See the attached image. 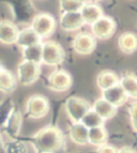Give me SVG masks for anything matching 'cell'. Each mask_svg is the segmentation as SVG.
Instances as JSON below:
<instances>
[{
	"mask_svg": "<svg viewBox=\"0 0 137 153\" xmlns=\"http://www.w3.org/2000/svg\"><path fill=\"white\" fill-rule=\"evenodd\" d=\"M49 111V102L47 97L41 94L31 95L25 106V114L30 119H41Z\"/></svg>",
	"mask_w": 137,
	"mask_h": 153,
	"instance_id": "obj_4",
	"label": "cell"
},
{
	"mask_svg": "<svg viewBox=\"0 0 137 153\" xmlns=\"http://www.w3.org/2000/svg\"><path fill=\"white\" fill-rule=\"evenodd\" d=\"M117 24L110 16H102L91 25V34L98 40H108L116 32Z\"/></svg>",
	"mask_w": 137,
	"mask_h": 153,
	"instance_id": "obj_7",
	"label": "cell"
},
{
	"mask_svg": "<svg viewBox=\"0 0 137 153\" xmlns=\"http://www.w3.org/2000/svg\"><path fill=\"white\" fill-rule=\"evenodd\" d=\"M119 85L124 90L127 97L137 100V76L134 73H125L120 78Z\"/></svg>",
	"mask_w": 137,
	"mask_h": 153,
	"instance_id": "obj_21",
	"label": "cell"
},
{
	"mask_svg": "<svg viewBox=\"0 0 137 153\" xmlns=\"http://www.w3.org/2000/svg\"><path fill=\"white\" fill-rule=\"evenodd\" d=\"M60 28L63 31L72 32L80 29L85 25L83 17L80 15V12H70L62 13L60 16Z\"/></svg>",
	"mask_w": 137,
	"mask_h": 153,
	"instance_id": "obj_11",
	"label": "cell"
},
{
	"mask_svg": "<svg viewBox=\"0 0 137 153\" xmlns=\"http://www.w3.org/2000/svg\"><path fill=\"white\" fill-rule=\"evenodd\" d=\"M22 125H23V115L18 109L14 108L11 111V114L8 116L7 120L4 121L3 125L1 128H3L7 136L12 139H15L19 135L20 130H22Z\"/></svg>",
	"mask_w": 137,
	"mask_h": 153,
	"instance_id": "obj_10",
	"label": "cell"
},
{
	"mask_svg": "<svg viewBox=\"0 0 137 153\" xmlns=\"http://www.w3.org/2000/svg\"><path fill=\"white\" fill-rule=\"evenodd\" d=\"M0 153H5V143L3 141L1 133H0Z\"/></svg>",
	"mask_w": 137,
	"mask_h": 153,
	"instance_id": "obj_31",
	"label": "cell"
},
{
	"mask_svg": "<svg viewBox=\"0 0 137 153\" xmlns=\"http://www.w3.org/2000/svg\"><path fill=\"white\" fill-rule=\"evenodd\" d=\"M97 153H118V149L112 145H103L99 147L97 150Z\"/></svg>",
	"mask_w": 137,
	"mask_h": 153,
	"instance_id": "obj_29",
	"label": "cell"
},
{
	"mask_svg": "<svg viewBox=\"0 0 137 153\" xmlns=\"http://www.w3.org/2000/svg\"><path fill=\"white\" fill-rule=\"evenodd\" d=\"M30 27L42 40L51 36L56 29V21L49 13H39L33 17Z\"/></svg>",
	"mask_w": 137,
	"mask_h": 153,
	"instance_id": "obj_5",
	"label": "cell"
},
{
	"mask_svg": "<svg viewBox=\"0 0 137 153\" xmlns=\"http://www.w3.org/2000/svg\"><path fill=\"white\" fill-rule=\"evenodd\" d=\"M118 153H137V151L132 147H122L118 149Z\"/></svg>",
	"mask_w": 137,
	"mask_h": 153,
	"instance_id": "obj_30",
	"label": "cell"
},
{
	"mask_svg": "<svg viewBox=\"0 0 137 153\" xmlns=\"http://www.w3.org/2000/svg\"><path fill=\"white\" fill-rule=\"evenodd\" d=\"M88 128L80 122L72 123L68 130V135L74 143L79 146L88 145Z\"/></svg>",
	"mask_w": 137,
	"mask_h": 153,
	"instance_id": "obj_20",
	"label": "cell"
},
{
	"mask_svg": "<svg viewBox=\"0 0 137 153\" xmlns=\"http://www.w3.org/2000/svg\"><path fill=\"white\" fill-rule=\"evenodd\" d=\"M14 108V104L11 100H3L2 102H0V126H2L8 116Z\"/></svg>",
	"mask_w": 137,
	"mask_h": 153,
	"instance_id": "obj_27",
	"label": "cell"
},
{
	"mask_svg": "<svg viewBox=\"0 0 137 153\" xmlns=\"http://www.w3.org/2000/svg\"><path fill=\"white\" fill-rule=\"evenodd\" d=\"M66 58L62 46L55 41L42 43V64L48 66H58L63 63Z\"/></svg>",
	"mask_w": 137,
	"mask_h": 153,
	"instance_id": "obj_2",
	"label": "cell"
},
{
	"mask_svg": "<svg viewBox=\"0 0 137 153\" xmlns=\"http://www.w3.org/2000/svg\"><path fill=\"white\" fill-rule=\"evenodd\" d=\"M108 140V132L104 126L90 128L88 131V143L94 147H101L106 145Z\"/></svg>",
	"mask_w": 137,
	"mask_h": 153,
	"instance_id": "obj_22",
	"label": "cell"
},
{
	"mask_svg": "<svg viewBox=\"0 0 137 153\" xmlns=\"http://www.w3.org/2000/svg\"><path fill=\"white\" fill-rule=\"evenodd\" d=\"M17 78L12 72L0 64V92L9 94L16 89Z\"/></svg>",
	"mask_w": 137,
	"mask_h": 153,
	"instance_id": "obj_15",
	"label": "cell"
},
{
	"mask_svg": "<svg viewBox=\"0 0 137 153\" xmlns=\"http://www.w3.org/2000/svg\"><path fill=\"white\" fill-rule=\"evenodd\" d=\"M74 51L81 56H86L93 53L97 47V39L88 32H79L74 36L72 42Z\"/></svg>",
	"mask_w": 137,
	"mask_h": 153,
	"instance_id": "obj_9",
	"label": "cell"
},
{
	"mask_svg": "<svg viewBox=\"0 0 137 153\" xmlns=\"http://www.w3.org/2000/svg\"><path fill=\"white\" fill-rule=\"evenodd\" d=\"M5 153H28V149L23 141L12 139L5 143Z\"/></svg>",
	"mask_w": 137,
	"mask_h": 153,
	"instance_id": "obj_26",
	"label": "cell"
},
{
	"mask_svg": "<svg viewBox=\"0 0 137 153\" xmlns=\"http://www.w3.org/2000/svg\"><path fill=\"white\" fill-rule=\"evenodd\" d=\"M43 43V42H42ZM42 43L36 45L28 46L23 48V59L24 61L32 62V63L42 64Z\"/></svg>",
	"mask_w": 137,
	"mask_h": 153,
	"instance_id": "obj_23",
	"label": "cell"
},
{
	"mask_svg": "<svg viewBox=\"0 0 137 153\" xmlns=\"http://www.w3.org/2000/svg\"><path fill=\"white\" fill-rule=\"evenodd\" d=\"M85 3V0H59V5L62 13L80 12Z\"/></svg>",
	"mask_w": 137,
	"mask_h": 153,
	"instance_id": "obj_25",
	"label": "cell"
},
{
	"mask_svg": "<svg viewBox=\"0 0 137 153\" xmlns=\"http://www.w3.org/2000/svg\"><path fill=\"white\" fill-rule=\"evenodd\" d=\"M118 47L125 55L134 54L137 51V34L133 32H124L118 39Z\"/></svg>",
	"mask_w": 137,
	"mask_h": 153,
	"instance_id": "obj_18",
	"label": "cell"
},
{
	"mask_svg": "<svg viewBox=\"0 0 137 153\" xmlns=\"http://www.w3.org/2000/svg\"><path fill=\"white\" fill-rule=\"evenodd\" d=\"M17 26L10 21H0V43L12 45L16 43L18 36Z\"/></svg>",
	"mask_w": 137,
	"mask_h": 153,
	"instance_id": "obj_13",
	"label": "cell"
},
{
	"mask_svg": "<svg viewBox=\"0 0 137 153\" xmlns=\"http://www.w3.org/2000/svg\"><path fill=\"white\" fill-rule=\"evenodd\" d=\"M72 76L66 70L58 69L51 73L47 78V87L55 92H66L72 86Z\"/></svg>",
	"mask_w": 137,
	"mask_h": 153,
	"instance_id": "obj_8",
	"label": "cell"
},
{
	"mask_svg": "<svg viewBox=\"0 0 137 153\" xmlns=\"http://www.w3.org/2000/svg\"><path fill=\"white\" fill-rule=\"evenodd\" d=\"M80 15L83 17L85 25H90L94 24L98 19L104 16L103 10L98 3L95 2H86L83 9L80 10Z\"/></svg>",
	"mask_w": 137,
	"mask_h": 153,
	"instance_id": "obj_14",
	"label": "cell"
},
{
	"mask_svg": "<svg viewBox=\"0 0 137 153\" xmlns=\"http://www.w3.org/2000/svg\"><path fill=\"white\" fill-rule=\"evenodd\" d=\"M92 1H97V0H92Z\"/></svg>",
	"mask_w": 137,
	"mask_h": 153,
	"instance_id": "obj_32",
	"label": "cell"
},
{
	"mask_svg": "<svg viewBox=\"0 0 137 153\" xmlns=\"http://www.w3.org/2000/svg\"><path fill=\"white\" fill-rule=\"evenodd\" d=\"M64 108L72 123H78L80 122L87 112L91 109V106L88 103V101H86L83 97H70L66 100Z\"/></svg>",
	"mask_w": 137,
	"mask_h": 153,
	"instance_id": "obj_3",
	"label": "cell"
},
{
	"mask_svg": "<svg viewBox=\"0 0 137 153\" xmlns=\"http://www.w3.org/2000/svg\"><path fill=\"white\" fill-rule=\"evenodd\" d=\"M42 39L38 36V33L33 30L31 27H27L22 30H19L17 36V40H16V44L20 46L22 48L28 47V46L36 45V44L42 43Z\"/></svg>",
	"mask_w": 137,
	"mask_h": 153,
	"instance_id": "obj_16",
	"label": "cell"
},
{
	"mask_svg": "<svg viewBox=\"0 0 137 153\" xmlns=\"http://www.w3.org/2000/svg\"><path fill=\"white\" fill-rule=\"evenodd\" d=\"M104 122L105 121L92 108L84 116V118L80 121L81 124L85 125L88 130L93 128H99V126H104Z\"/></svg>",
	"mask_w": 137,
	"mask_h": 153,
	"instance_id": "obj_24",
	"label": "cell"
},
{
	"mask_svg": "<svg viewBox=\"0 0 137 153\" xmlns=\"http://www.w3.org/2000/svg\"><path fill=\"white\" fill-rule=\"evenodd\" d=\"M130 119H131V125L133 130L137 133V103H134L129 108Z\"/></svg>",
	"mask_w": 137,
	"mask_h": 153,
	"instance_id": "obj_28",
	"label": "cell"
},
{
	"mask_svg": "<svg viewBox=\"0 0 137 153\" xmlns=\"http://www.w3.org/2000/svg\"><path fill=\"white\" fill-rule=\"evenodd\" d=\"M102 99H104L108 103L115 106V107H121L122 105H124L127 101V95L124 92V90L122 89L120 85H117L115 87L110 88L102 91Z\"/></svg>",
	"mask_w": 137,
	"mask_h": 153,
	"instance_id": "obj_12",
	"label": "cell"
},
{
	"mask_svg": "<svg viewBox=\"0 0 137 153\" xmlns=\"http://www.w3.org/2000/svg\"><path fill=\"white\" fill-rule=\"evenodd\" d=\"M41 74V64L22 61L17 66V82L22 86H30L39 79Z\"/></svg>",
	"mask_w": 137,
	"mask_h": 153,
	"instance_id": "obj_6",
	"label": "cell"
},
{
	"mask_svg": "<svg viewBox=\"0 0 137 153\" xmlns=\"http://www.w3.org/2000/svg\"><path fill=\"white\" fill-rule=\"evenodd\" d=\"M119 80L120 78L118 77V75L110 70H104L100 72L97 76V85L102 91L119 85Z\"/></svg>",
	"mask_w": 137,
	"mask_h": 153,
	"instance_id": "obj_19",
	"label": "cell"
},
{
	"mask_svg": "<svg viewBox=\"0 0 137 153\" xmlns=\"http://www.w3.org/2000/svg\"><path fill=\"white\" fill-rule=\"evenodd\" d=\"M91 108L97 112L98 115H99L104 121L114 118L115 116L117 115V110H118L117 107L112 106L110 103H108L107 101H105L104 99H102V97L98 99L97 101L94 102V104L92 105Z\"/></svg>",
	"mask_w": 137,
	"mask_h": 153,
	"instance_id": "obj_17",
	"label": "cell"
},
{
	"mask_svg": "<svg viewBox=\"0 0 137 153\" xmlns=\"http://www.w3.org/2000/svg\"><path fill=\"white\" fill-rule=\"evenodd\" d=\"M31 145L36 153H55L63 145V135L56 126H46L32 136Z\"/></svg>",
	"mask_w": 137,
	"mask_h": 153,
	"instance_id": "obj_1",
	"label": "cell"
}]
</instances>
